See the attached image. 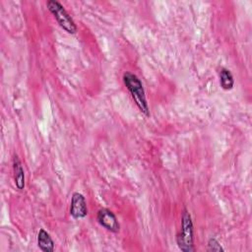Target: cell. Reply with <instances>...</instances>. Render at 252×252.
<instances>
[{
  "instance_id": "cell-4",
  "label": "cell",
  "mask_w": 252,
  "mask_h": 252,
  "mask_svg": "<svg viewBox=\"0 0 252 252\" xmlns=\"http://www.w3.org/2000/svg\"><path fill=\"white\" fill-rule=\"evenodd\" d=\"M96 220L98 221V223L103 226L105 229L117 233L120 230V224L117 220V218L115 217V215L108 209H100L97 212L96 215Z\"/></svg>"
},
{
  "instance_id": "cell-1",
  "label": "cell",
  "mask_w": 252,
  "mask_h": 252,
  "mask_svg": "<svg viewBox=\"0 0 252 252\" xmlns=\"http://www.w3.org/2000/svg\"><path fill=\"white\" fill-rule=\"evenodd\" d=\"M123 83L129 91L132 98L140 111L147 117L150 116V110L148 101L145 94V90L141 80L135 74L131 72H125L123 74Z\"/></svg>"
},
{
  "instance_id": "cell-9",
  "label": "cell",
  "mask_w": 252,
  "mask_h": 252,
  "mask_svg": "<svg viewBox=\"0 0 252 252\" xmlns=\"http://www.w3.org/2000/svg\"><path fill=\"white\" fill-rule=\"evenodd\" d=\"M224 249L221 247L220 242L216 238H210L208 241V251H218L222 252Z\"/></svg>"
},
{
  "instance_id": "cell-8",
  "label": "cell",
  "mask_w": 252,
  "mask_h": 252,
  "mask_svg": "<svg viewBox=\"0 0 252 252\" xmlns=\"http://www.w3.org/2000/svg\"><path fill=\"white\" fill-rule=\"evenodd\" d=\"M220 85L221 89L224 91H230L232 90L234 86V79L231 74V72L226 68H221L220 70Z\"/></svg>"
},
{
  "instance_id": "cell-5",
  "label": "cell",
  "mask_w": 252,
  "mask_h": 252,
  "mask_svg": "<svg viewBox=\"0 0 252 252\" xmlns=\"http://www.w3.org/2000/svg\"><path fill=\"white\" fill-rule=\"evenodd\" d=\"M70 215L78 220L84 219L88 215V208H87V201L83 194L79 192H75L71 198V205H70Z\"/></svg>"
},
{
  "instance_id": "cell-2",
  "label": "cell",
  "mask_w": 252,
  "mask_h": 252,
  "mask_svg": "<svg viewBox=\"0 0 252 252\" xmlns=\"http://www.w3.org/2000/svg\"><path fill=\"white\" fill-rule=\"evenodd\" d=\"M176 243L178 248L183 252L194 251V230L190 213L187 209H183L181 215L180 230L176 235Z\"/></svg>"
},
{
  "instance_id": "cell-3",
  "label": "cell",
  "mask_w": 252,
  "mask_h": 252,
  "mask_svg": "<svg viewBox=\"0 0 252 252\" xmlns=\"http://www.w3.org/2000/svg\"><path fill=\"white\" fill-rule=\"evenodd\" d=\"M46 7L48 11L53 15L58 25L68 33L74 34L77 32V26L69 15V13L65 10L62 4L56 0H48L46 2Z\"/></svg>"
},
{
  "instance_id": "cell-7",
  "label": "cell",
  "mask_w": 252,
  "mask_h": 252,
  "mask_svg": "<svg viewBox=\"0 0 252 252\" xmlns=\"http://www.w3.org/2000/svg\"><path fill=\"white\" fill-rule=\"evenodd\" d=\"M37 246L43 252H52L54 250V241L43 228L39 229L37 233Z\"/></svg>"
},
{
  "instance_id": "cell-6",
  "label": "cell",
  "mask_w": 252,
  "mask_h": 252,
  "mask_svg": "<svg viewBox=\"0 0 252 252\" xmlns=\"http://www.w3.org/2000/svg\"><path fill=\"white\" fill-rule=\"evenodd\" d=\"M13 173H14V182L16 187L19 190H23L26 184V177H25V170L23 168V164L18 158L17 155L13 157Z\"/></svg>"
}]
</instances>
